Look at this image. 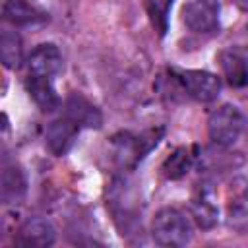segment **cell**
Listing matches in <instances>:
<instances>
[{
  "label": "cell",
  "mask_w": 248,
  "mask_h": 248,
  "mask_svg": "<svg viewBox=\"0 0 248 248\" xmlns=\"http://www.w3.org/2000/svg\"><path fill=\"white\" fill-rule=\"evenodd\" d=\"M161 136H163V128H151V130H143L140 134L120 132L110 141L112 157L124 169L134 167L159 143Z\"/></svg>",
  "instance_id": "1"
},
{
  "label": "cell",
  "mask_w": 248,
  "mask_h": 248,
  "mask_svg": "<svg viewBox=\"0 0 248 248\" xmlns=\"http://www.w3.org/2000/svg\"><path fill=\"white\" fill-rule=\"evenodd\" d=\"M151 236L159 246L165 248L184 246L192 238V225L180 209L163 207L151 221Z\"/></svg>",
  "instance_id": "2"
},
{
  "label": "cell",
  "mask_w": 248,
  "mask_h": 248,
  "mask_svg": "<svg viewBox=\"0 0 248 248\" xmlns=\"http://www.w3.org/2000/svg\"><path fill=\"white\" fill-rule=\"evenodd\" d=\"M246 126V118L236 105L223 103L209 112L207 118V134L213 145L231 147L238 141Z\"/></svg>",
  "instance_id": "3"
},
{
  "label": "cell",
  "mask_w": 248,
  "mask_h": 248,
  "mask_svg": "<svg viewBox=\"0 0 248 248\" xmlns=\"http://www.w3.org/2000/svg\"><path fill=\"white\" fill-rule=\"evenodd\" d=\"M174 81L188 97L200 103H211L221 95V78L205 70H178L174 72Z\"/></svg>",
  "instance_id": "4"
},
{
  "label": "cell",
  "mask_w": 248,
  "mask_h": 248,
  "mask_svg": "<svg viewBox=\"0 0 248 248\" xmlns=\"http://www.w3.org/2000/svg\"><path fill=\"white\" fill-rule=\"evenodd\" d=\"M182 21L194 33H213L219 27V0H188L182 8Z\"/></svg>",
  "instance_id": "5"
},
{
  "label": "cell",
  "mask_w": 248,
  "mask_h": 248,
  "mask_svg": "<svg viewBox=\"0 0 248 248\" xmlns=\"http://www.w3.org/2000/svg\"><path fill=\"white\" fill-rule=\"evenodd\" d=\"M62 52L54 43H41L27 56L29 76H43L52 79L62 72Z\"/></svg>",
  "instance_id": "6"
},
{
  "label": "cell",
  "mask_w": 248,
  "mask_h": 248,
  "mask_svg": "<svg viewBox=\"0 0 248 248\" xmlns=\"http://www.w3.org/2000/svg\"><path fill=\"white\" fill-rule=\"evenodd\" d=\"M56 240L54 225L45 217H31L27 219L16 234V244L25 248H48Z\"/></svg>",
  "instance_id": "7"
},
{
  "label": "cell",
  "mask_w": 248,
  "mask_h": 248,
  "mask_svg": "<svg viewBox=\"0 0 248 248\" xmlns=\"http://www.w3.org/2000/svg\"><path fill=\"white\" fill-rule=\"evenodd\" d=\"M190 215L200 229H213L219 221V207L215 200V192L209 184H202L196 188L190 200Z\"/></svg>",
  "instance_id": "8"
},
{
  "label": "cell",
  "mask_w": 248,
  "mask_h": 248,
  "mask_svg": "<svg viewBox=\"0 0 248 248\" xmlns=\"http://www.w3.org/2000/svg\"><path fill=\"white\" fill-rule=\"evenodd\" d=\"M217 62L221 68L223 79L231 87H246L248 85V56L234 46H227L217 54Z\"/></svg>",
  "instance_id": "9"
},
{
  "label": "cell",
  "mask_w": 248,
  "mask_h": 248,
  "mask_svg": "<svg viewBox=\"0 0 248 248\" xmlns=\"http://www.w3.org/2000/svg\"><path fill=\"white\" fill-rule=\"evenodd\" d=\"M64 116L76 122L79 128L99 130L103 126V114L97 105H93L81 93H70L64 101Z\"/></svg>",
  "instance_id": "10"
},
{
  "label": "cell",
  "mask_w": 248,
  "mask_h": 248,
  "mask_svg": "<svg viewBox=\"0 0 248 248\" xmlns=\"http://www.w3.org/2000/svg\"><path fill=\"white\" fill-rule=\"evenodd\" d=\"M78 132H79V126L76 122H72L68 116L56 118L46 126L45 143L52 155L62 157L72 149V145L78 138Z\"/></svg>",
  "instance_id": "11"
},
{
  "label": "cell",
  "mask_w": 248,
  "mask_h": 248,
  "mask_svg": "<svg viewBox=\"0 0 248 248\" xmlns=\"http://www.w3.org/2000/svg\"><path fill=\"white\" fill-rule=\"evenodd\" d=\"M25 91L43 112H52L60 107V97H58L50 78L29 76L25 79Z\"/></svg>",
  "instance_id": "12"
},
{
  "label": "cell",
  "mask_w": 248,
  "mask_h": 248,
  "mask_svg": "<svg viewBox=\"0 0 248 248\" xmlns=\"http://www.w3.org/2000/svg\"><path fill=\"white\" fill-rule=\"evenodd\" d=\"M4 19L12 25H33L45 19V14L31 6L27 0H6L2 8Z\"/></svg>",
  "instance_id": "13"
},
{
  "label": "cell",
  "mask_w": 248,
  "mask_h": 248,
  "mask_svg": "<svg viewBox=\"0 0 248 248\" xmlns=\"http://www.w3.org/2000/svg\"><path fill=\"white\" fill-rule=\"evenodd\" d=\"M27 190V178L19 165L4 163L2 167V198L6 202H17Z\"/></svg>",
  "instance_id": "14"
},
{
  "label": "cell",
  "mask_w": 248,
  "mask_h": 248,
  "mask_svg": "<svg viewBox=\"0 0 248 248\" xmlns=\"http://www.w3.org/2000/svg\"><path fill=\"white\" fill-rule=\"evenodd\" d=\"M0 58L8 70H17L23 64L21 37L12 29H4L0 35Z\"/></svg>",
  "instance_id": "15"
},
{
  "label": "cell",
  "mask_w": 248,
  "mask_h": 248,
  "mask_svg": "<svg viewBox=\"0 0 248 248\" xmlns=\"http://www.w3.org/2000/svg\"><path fill=\"white\" fill-rule=\"evenodd\" d=\"M192 163H194L192 151H190L188 147H176V149L163 161V167H161L163 176L169 178V180H178V178H182V176L190 170Z\"/></svg>",
  "instance_id": "16"
},
{
  "label": "cell",
  "mask_w": 248,
  "mask_h": 248,
  "mask_svg": "<svg viewBox=\"0 0 248 248\" xmlns=\"http://www.w3.org/2000/svg\"><path fill=\"white\" fill-rule=\"evenodd\" d=\"M170 4H172V0H147V12L151 16L153 25L159 29L161 35L167 29V12H169Z\"/></svg>",
  "instance_id": "17"
},
{
  "label": "cell",
  "mask_w": 248,
  "mask_h": 248,
  "mask_svg": "<svg viewBox=\"0 0 248 248\" xmlns=\"http://www.w3.org/2000/svg\"><path fill=\"white\" fill-rule=\"evenodd\" d=\"M234 4H236V8H238L240 12L248 14V0H234Z\"/></svg>",
  "instance_id": "18"
}]
</instances>
